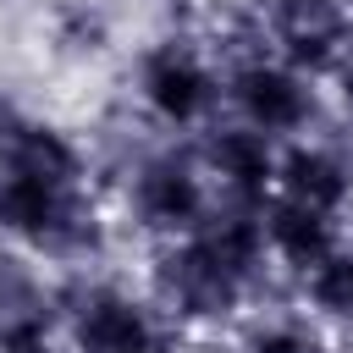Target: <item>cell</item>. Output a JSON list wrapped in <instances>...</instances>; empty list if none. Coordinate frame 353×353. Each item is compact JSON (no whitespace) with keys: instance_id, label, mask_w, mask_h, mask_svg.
Wrapping results in <instances>:
<instances>
[{"instance_id":"1","label":"cell","mask_w":353,"mask_h":353,"mask_svg":"<svg viewBox=\"0 0 353 353\" xmlns=\"http://www.w3.org/2000/svg\"><path fill=\"white\" fill-rule=\"evenodd\" d=\"M270 281L276 265L265 254L259 210H226V204H215V215L193 237L149 248L143 265V292L182 336L237 331L254 309H265Z\"/></svg>"},{"instance_id":"2","label":"cell","mask_w":353,"mask_h":353,"mask_svg":"<svg viewBox=\"0 0 353 353\" xmlns=\"http://www.w3.org/2000/svg\"><path fill=\"white\" fill-rule=\"evenodd\" d=\"M110 188H116V221L132 226L149 248L193 237L210 215H215V188L199 165L193 138H154L138 132L110 165H105Z\"/></svg>"},{"instance_id":"3","label":"cell","mask_w":353,"mask_h":353,"mask_svg":"<svg viewBox=\"0 0 353 353\" xmlns=\"http://www.w3.org/2000/svg\"><path fill=\"white\" fill-rule=\"evenodd\" d=\"M0 248H17L50 270H99L110 248V221L94 182H55L0 165Z\"/></svg>"},{"instance_id":"4","label":"cell","mask_w":353,"mask_h":353,"mask_svg":"<svg viewBox=\"0 0 353 353\" xmlns=\"http://www.w3.org/2000/svg\"><path fill=\"white\" fill-rule=\"evenodd\" d=\"M132 121L154 138H199L221 121V55L199 28H165L127 61Z\"/></svg>"},{"instance_id":"5","label":"cell","mask_w":353,"mask_h":353,"mask_svg":"<svg viewBox=\"0 0 353 353\" xmlns=\"http://www.w3.org/2000/svg\"><path fill=\"white\" fill-rule=\"evenodd\" d=\"M221 116L270 143H292V138L331 127L325 83L287 66L270 44H248L221 61Z\"/></svg>"},{"instance_id":"6","label":"cell","mask_w":353,"mask_h":353,"mask_svg":"<svg viewBox=\"0 0 353 353\" xmlns=\"http://www.w3.org/2000/svg\"><path fill=\"white\" fill-rule=\"evenodd\" d=\"M55 314L72 353H143L171 331L154 298L110 270H66L55 292Z\"/></svg>"},{"instance_id":"7","label":"cell","mask_w":353,"mask_h":353,"mask_svg":"<svg viewBox=\"0 0 353 353\" xmlns=\"http://www.w3.org/2000/svg\"><path fill=\"white\" fill-rule=\"evenodd\" d=\"M199 149V165L215 188V204L226 210H265L276 199V160H281V143L237 127V121H215L193 138Z\"/></svg>"},{"instance_id":"8","label":"cell","mask_w":353,"mask_h":353,"mask_svg":"<svg viewBox=\"0 0 353 353\" xmlns=\"http://www.w3.org/2000/svg\"><path fill=\"white\" fill-rule=\"evenodd\" d=\"M276 199H292V204H309V210L353 221V138L320 127L309 138L281 143Z\"/></svg>"},{"instance_id":"9","label":"cell","mask_w":353,"mask_h":353,"mask_svg":"<svg viewBox=\"0 0 353 353\" xmlns=\"http://www.w3.org/2000/svg\"><path fill=\"white\" fill-rule=\"evenodd\" d=\"M259 232H265V254H270L276 276L281 281H303L314 265H325L353 237V221L309 210V204H292V199H270L259 210Z\"/></svg>"},{"instance_id":"10","label":"cell","mask_w":353,"mask_h":353,"mask_svg":"<svg viewBox=\"0 0 353 353\" xmlns=\"http://www.w3.org/2000/svg\"><path fill=\"white\" fill-rule=\"evenodd\" d=\"M232 353H336V336L298 303H287V309H254L232 331Z\"/></svg>"},{"instance_id":"11","label":"cell","mask_w":353,"mask_h":353,"mask_svg":"<svg viewBox=\"0 0 353 353\" xmlns=\"http://www.w3.org/2000/svg\"><path fill=\"white\" fill-rule=\"evenodd\" d=\"M292 303L309 320H320L331 336H353V237L303 281H292Z\"/></svg>"},{"instance_id":"12","label":"cell","mask_w":353,"mask_h":353,"mask_svg":"<svg viewBox=\"0 0 353 353\" xmlns=\"http://www.w3.org/2000/svg\"><path fill=\"white\" fill-rule=\"evenodd\" d=\"M50 33L66 55H99L110 44V11L99 0H61L50 17Z\"/></svg>"},{"instance_id":"13","label":"cell","mask_w":353,"mask_h":353,"mask_svg":"<svg viewBox=\"0 0 353 353\" xmlns=\"http://www.w3.org/2000/svg\"><path fill=\"white\" fill-rule=\"evenodd\" d=\"M0 353H72V347L61 336V314H39V320L0 325Z\"/></svg>"},{"instance_id":"14","label":"cell","mask_w":353,"mask_h":353,"mask_svg":"<svg viewBox=\"0 0 353 353\" xmlns=\"http://www.w3.org/2000/svg\"><path fill=\"white\" fill-rule=\"evenodd\" d=\"M325 110H331V127L353 138V50L336 61V72L325 77Z\"/></svg>"},{"instance_id":"15","label":"cell","mask_w":353,"mask_h":353,"mask_svg":"<svg viewBox=\"0 0 353 353\" xmlns=\"http://www.w3.org/2000/svg\"><path fill=\"white\" fill-rule=\"evenodd\" d=\"M143 353H188V336H182V331H165V336H160V342H149Z\"/></svg>"},{"instance_id":"16","label":"cell","mask_w":353,"mask_h":353,"mask_svg":"<svg viewBox=\"0 0 353 353\" xmlns=\"http://www.w3.org/2000/svg\"><path fill=\"white\" fill-rule=\"evenodd\" d=\"M342 17H347V28H353V0H342Z\"/></svg>"}]
</instances>
